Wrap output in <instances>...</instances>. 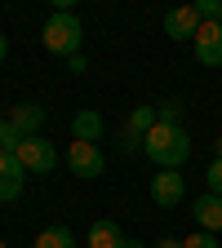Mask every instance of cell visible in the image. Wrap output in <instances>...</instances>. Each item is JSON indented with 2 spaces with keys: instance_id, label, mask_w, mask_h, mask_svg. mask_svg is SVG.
<instances>
[{
  "instance_id": "obj_4",
  "label": "cell",
  "mask_w": 222,
  "mask_h": 248,
  "mask_svg": "<svg viewBox=\"0 0 222 248\" xmlns=\"http://www.w3.org/2000/svg\"><path fill=\"white\" fill-rule=\"evenodd\" d=\"M67 169H71L76 177L93 182V177H102L107 160H102V151L93 146V142H71V146H67Z\"/></svg>"
},
{
  "instance_id": "obj_21",
  "label": "cell",
  "mask_w": 222,
  "mask_h": 248,
  "mask_svg": "<svg viewBox=\"0 0 222 248\" xmlns=\"http://www.w3.org/2000/svg\"><path fill=\"white\" fill-rule=\"evenodd\" d=\"M151 248H182V239H155Z\"/></svg>"
},
{
  "instance_id": "obj_19",
  "label": "cell",
  "mask_w": 222,
  "mask_h": 248,
  "mask_svg": "<svg viewBox=\"0 0 222 248\" xmlns=\"http://www.w3.org/2000/svg\"><path fill=\"white\" fill-rule=\"evenodd\" d=\"M120 151H124V155H142V138H129V133H120Z\"/></svg>"
},
{
  "instance_id": "obj_15",
  "label": "cell",
  "mask_w": 222,
  "mask_h": 248,
  "mask_svg": "<svg viewBox=\"0 0 222 248\" xmlns=\"http://www.w3.org/2000/svg\"><path fill=\"white\" fill-rule=\"evenodd\" d=\"M18 146H22V133L9 124V115H0V151H14L18 155Z\"/></svg>"
},
{
  "instance_id": "obj_20",
  "label": "cell",
  "mask_w": 222,
  "mask_h": 248,
  "mask_svg": "<svg viewBox=\"0 0 222 248\" xmlns=\"http://www.w3.org/2000/svg\"><path fill=\"white\" fill-rule=\"evenodd\" d=\"M67 67H71V71H76V76H85V71H89V62H85V58H80V53H76V58H67Z\"/></svg>"
},
{
  "instance_id": "obj_7",
  "label": "cell",
  "mask_w": 222,
  "mask_h": 248,
  "mask_svg": "<svg viewBox=\"0 0 222 248\" xmlns=\"http://www.w3.org/2000/svg\"><path fill=\"white\" fill-rule=\"evenodd\" d=\"M205 27V18L196 14V5H178L165 14V36L169 40H196V31Z\"/></svg>"
},
{
  "instance_id": "obj_17",
  "label": "cell",
  "mask_w": 222,
  "mask_h": 248,
  "mask_svg": "<svg viewBox=\"0 0 222 248\" xmlns=\"http://www.w3.org/2000/svg\"><path fill=\"white\" fill-rule=\"evenodd\" d=\"M205 182H209V195L222 200V160H213V164L205 169Z\"/></svg>"
},
{
  "instance_id": "obj_23",
  "label": "cell",
  "mask_w": 222,
  "mask_h": 248,
  "mask_svg": "<svg viewBox=\"0 0 222 248\" xmlns=\"http://www.w3.org/2000/svg\"><path fill=\"white\" fill-rule=\"evenodd\" d=\"M124 248H147V244L142 239H124Z\"/></svg>"
},
{
  "instance_id": "obj_14",
  "label": "cell",
  "mask_w": 222,
  "mask_h": 248,
  "mask_svg": "<svg viewBox=\"0 0 222 248\" xmlns=\"http://www.w3.org/2000/svg\"><path fill=\"white\" fill-rule=\"evenodd\" d=\"M36 248H76V235L67 226H49V231L36 235Z\"/></svg>"
},
{
  "instance_id": "obj_1",
  "label": "cell",
  "mask_w": 222,
  "mask_h": 248,
  "mask_svg": "<svg viewBox=\"0 0 222 248\" xmlns=\"http://www.w3.org/2000/svg\"><path fill=\"white\" fill-rule=\"evenodd\" d=\"M142 155L155 169H182L191 160V133H187L182 124H160L155 120V129L142 138Z\"/></svg>"
},
{
  "instance_id": "obj_9",
  "label": "cell",
  "mask_w": 222,
  "mask_h": 248,
  "mask_svg": "<svg viewBox=\"0 0 222 248\" xmlns=\"http://www.w3.org/2000/svg\"><path fill=\"white\" fill-rule=\"evenodd\" d=\"M196 62H205V67H222V22H205L196 31Z\"/></svg>"
},
{
  "instance_id": "obj_25",
  "label": "cell",
  "mask_w": 222,
  "mask_h": 248,
  "mask_svg": "<svg viewBox=\"0 0 222 248\" xmlns=\"http://www.w3.org/2000/svg\"><path fill=\"white\" fill-rule=\"evenodd\" d=\"M0 248H9V244H5V239H0Z\"/></svg>"
},
{
  "instance_id": "obj_16",
  "label": "cell",
  "mask_w": 222,
  "mask_h": 248,
  "mask_svg": "<svg viewBox=\"0 0 222 248\" xmlns=\"http://www.w3.org/2000/svg\"><path fill=\"white\" fill-rule=\"evenodd\" d=\"M155 120H160V124H182V102H165V107H155Z\"/></svg>"
},
{
  "instance_id": "obj_18",
  "label": "cell",
  "mask_w": 222,
  "mask_h": 248,
  "mask_svg": "<svg viewBox=\"0 0 222 248\" xmlns=\"http://www.w3.org/2000/svg\"><path fill=\"white\" fill-rule=\"evenodd\" d=\"M182 248H218V239H213L209 231H191V235L182 239Z\"/></svg>"
},
{
  "instance_id": "obj_5",
  "label": "cell",
  "mask_w": 222,
  "mask_h": 248,
  "mask_svg": "<svg viewBox=\"0 0 222 248\" xmlns=\"http://www.w3.org/2000/svg\"><path fill=\"white\" fill-rule=\"evenodd\" d=\"M18 160H22V169H27V173H53L58 151H53V142H45V138H22Z\"/></svg>"
},
{
  "instance_id": "obj_6",
  "label": "cell",
  "mask_w": 222,
  "mask_h": 248,
  "mask_svg": "<svg viewBox=\"0 0 222 248\" xmlns=\"http://www.w3.org/2000/svg\"><path fill=\"white\" fill-rule=\"evenodd\" d=\"M22 186H27V169L14 151H0V204H9L22 195Z\"/></svg>"
},
{
  "instance_id": "obj_3",
  "label": "cell",
  "mask_w": 222,
  "mask_h": 248,
  "mask_svg": "<svg viewBox=\"0 0 222 248\" xmlns=\"http://www.w3.org/2000/svg\"><path fill=\"white\" fill-rule=\"evenodd\" d=\"M151 200L160 204V208H178L187 200V177L178 169H155V177H151Z\"/></svg>"
},
{
  "instance_id": "obj_10",
  "label": "cell",
  "mask_w": 222,
  "mask_h": 248,
  "mask_svg": "<svg viewBox=\"0 0 222 248\" xmlns=\"http://www.w3.org/2000/svg\"><path fill=\"white\" fill-rule=\"evenodd\" d=\"M102 129H107V124H102V115H98V111H89V107L71 115V142H93V146H98Z\"/></svg>"
},
{
  "instance_id": "obj_24",
  "label": "cell",
  "mask_w": 222,
  "mask_h": 248,
  "mask_svg": "<svg viewBox=\"0 0 222 248\" xmlns=\"http://www.w3.org/2000/svg\"><path fill=\"white\" fill-rule=\"evenodd\" d=\"M213 151H218V160H222V138H218V142H213Z\"/></svg>"
},
{
  "instance_id": "obj_13",
  "label": "cell",
  "mask_w": 222,
  "mask_h": 248,
  "mask_svg": "<svg viewBox=\"0 0 222 248\" xmlns=\"http://www.w3.org/2000/svg\"><path fill=\"white\" fill-rule=\"evenodd\" d=\"M155 129V107H134L129 115H124V129L120 133H129V138H147Z\"/></svg>"
},
{
  "instance_id": "obj_22",
  "label": "cell",
  "mask_w": 222,
  "mask_h": 248,
  "mask_svg": "<svg viewBox=\"0 0 222 248\" xmlns=\"http://www.w3.org/2000/svg\"><path fill=\"white\" fill-rule=\"evenodd\" d=\"M9 58V40H5V31H0V62Z\"/></svg>"
},
{
  "instance_id": "obj_26",
  "label": "cell",
  "mask_w": 222,
  "mask_h": 248,
  "mask_svg": "<svg viewBox=\"0 0 222 248\" xmlns=\"http://www.w3.org/2000/svg\"><path fill=\"white\" fill-rule=\"evenodd\" d=\"M218 22H222V14H218Z\"/></svg>"
},
{
  "instance_id": "obj_11",
  "label": "cell",
  "mask_w": 222,
  "mask_h": 248,
  "mask_svg": "<svg viewBox=\"0 0 222 248\" xmlns=\"http://www.w3.org/2000/svg\"><path fill=\"white\" fill-rule=\"evenodd\" d=\"M191 213H196V231H209V235L222 231V200L218 195H200Z\"/></svg>"
},
{
  "instance_id": "obj_2",
  "label": "cell",
  "mask_w": 222,
  "mask_h": 248,
  "mask_svg": "<svg viewBox=\"0 0 222 248\" xmlns=\"http://www.w3.org/2000/svg\"><path fill=\"white\" fill-rule=\"evenodd\" d=\"M40 40H45V49L53 58H76L80 53V40H85V27H80V18L71 9H58V14H49Z\"/></svg>"
},
{
  "instance_id": "obj_8",
  "label": "cell",
  "mask_w": 222,
  "mask_h": 248,
  "mask_svg": "<svg viewBox=\"0 0 222 248\" xmlns=\"http://www.w3.org/2000/svg\"><path fill=\"white\" fill-rule=\"evenodd\" d=\"M45 120H49V111L40 102H18V107H9V124H14L22 138H40Z\"/></svg>"
},
{
  "instance_id": "obj_12",
  "label": "cell",
  "mask_w": 222,
  "mask_h": 248,
  "mask_svg": "<svg viewBox=\"0 0 222 248\" xmlns=\"http://www.w3.org/2000/svg\"><path fill=\"white\" fill-rule=\"evenodd\" d=\"M124 239L129 235H124L111 217H98V222L89 226V248H124Z\"/></svg>"
}]
</instances>
